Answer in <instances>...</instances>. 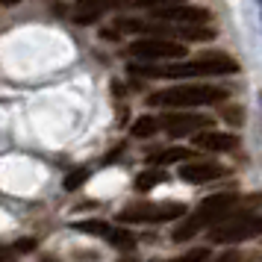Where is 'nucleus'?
Segmentation results:
<instances>
[{"mask_svg":"<svg viewBox=\"0 0 262 262\" xmlns=\"http://www.w3.org/2000/svg\"><path fill=\"white\" fill-rule=\"evenodd\" d=\"M259 201H262L259 194L250 198V201H242L236 194H212V198H206V201L198 206V212L191 215L189 221H183V224L174 230V242H186V238L198 236L201 230H206V227L215 224V221H224V218H230V215H236V212H248L250 206H256Z\"/></svg>","mask_w":262,"mask_h":262,"instance_id":"1","label":"nucleus"},{"mask_svg":"<svg viewBox=\"0 0 262 262\" xmlns=\"http://www.w3.org/2000/svg\"><path fill=\"white\" fill-rule=\"evenodd\" d=\"M133 74L142 77H221V74H236L238 62L230 59L227 53H206L191 62H171V65H130Z\"/></svg>","mask_w":262,"mask_h":262,"instance_id":"2","label":"nucleus"},{"mask_svg":"<svg viewBox=\"0 0 262 262\" xmlns=\"http://www.w3.org/2000/svg\"><path fill=\"white\" fill-rule=\"evenodd\" d=\"M227 97H230V89H224V85L191 83V85L159 89L147 97V103L162 109H191V106H206V103H224Z\"/></svg>","mask_w":262,"mask_h":262,"instance_id":"3","label":"nucleus"},{"mask_svg":"<svg viewBox=\"0 0 262 262\" xmlns=\"http://www.w3.org/2000/svg\"><path fill=\"white\" fill-rule=\"evenodd\" d=\"M262 236V215H248L242 212L238 218H224L209 230V242L212 245H230V242H245V238Z\"/></svg>","mask_w":262,"mask_h":262,"instance_id":"4","label":"nucleus"},{"mask_svg":"<svg viewBox=\"0 0 262 262\" xmlns=\"http://www.w3.org/2000/svg\"><path fill=\"white\" fill-rule=\"evenodd\" d=\"M186 206L183 203H133L118 212L121 224H162V221H177L183 218Z\"/></svg>","mask_w":262,"mask_h":262,"instance_id":"5","label":"nucleus"},{"mask_svg":"<svg viewBox=\"0 0 262 262\" xmlns=\"http://www.w3.org/2000/svg\"><path fill=\"white\" fill-rule=\"evenodd\" d=\"M127 53L144 62H159V59H183L186 45H180L174 38H139L127 45Z\"/></svg>","mask_w":262,"mask_h":262,"instance_id":"6","label":"nucleus"},{"mask_svg":"<svg viewBox=\"0 0 262 262\" xmlns=\"http://www.w3.org/2000/svg\"><path fill=\"white\" fill-rule=\"evenodd\" d=\"M162 127H165L168 136L183 139V136H194L203 127H212V118L209 115H198V112H168L162 118Z\"/></svg>","mask_w":262,"mask_h":262,"instance_id":"7","label":"nucleus"},{"mask_svg":"<svg viewBox=\"0 0 262 262\" xmlns=\"http://www.w3.org/2000/svg\"><path fill=\"white\" fill-rule=\"evenodd\" d=\"M150 15L159 18V21H180V24H203L209 12L206 9H198V6H165V3H159V6H150Z\"/></svg>","mask_w":262,"mask_h":262,"instance_id":"8","label":"nucleus"},{"mask_svg":"<svg viewBox=\"0 0 262 262\" xmlns=\"http://www.w3.org/2000/svg\"><path fill=\"white\" fill-rule=\"evenodd\" d=\"M194 147L215 150V154H230V150L238 147V139L233 133H221V130H198L194 133Z\"/></svg>","mask_w":262,"mask_h":262,"instance_id":"9","label":"nucleus"},{"mask_svg":"<svg viewBox=\"0 0 262 262\" xmlns=\"http://www.w3.org/2000/svg\"><path fill=\"white\" fill-rule=\"evenodd\" d=\"M133 0H77V24H95L106 9H115V6H127Z\"/></svg>","mask_w":262,"mask_h":262,"instance_id":"10","label":"nucleus"},{"mask_svg":"<svg viewBox=\"0 0 262 262\" xmlns=\"http://www.w3.org/2000/svg\"><path fill=\"white\" fill-rule=\"evenodd\" d=\"M227 171L218 162H191V165L180 168V177L186 183H212V180L224 177Z\"/></svg>","mask_w":262,"mask_h":262,"instance_id":"11","label":"nucleus"},{"mask_svg":"<svg viewBox=\"0 0 262 262\" xmlns=\"http://www.w3.org/2000/svg\"><path fill=\"white\" fill-rule=\"evenodd\" d=\"M168 33H174V36L186 38V41H212V38H215V30H212V27H183V30L168 27Z\"/></svg>","mask_w":262,"mask_h":262,"instance_id":"12","label":"nucleus"},{"mask_svg":"<svg viewBox=\"0 0 262 262\" xmlns=\"http://www.w3.org/2000/svg\"><path fill=\"white\" fill-rule=\"evenodd\" d=\"M191 156H194V150H189V147H168V150L154 154L150 159L156 165H171V162H183V159H191Z\"/></svg>","mask_w":262,"mask_h":262,"instance_id":"13","label":"nucleus"},{"mask_svg":"<svg viewBox=\"0 0 262 262\" xmlns=\"http://www.w3.org/2000/svg\"><path fill=\"white\" fill-rule=\"evenodd\" d=\"M159 183H165V174H162L159 168H150V171H142V174H139L136 189L139 191H150L154 186H159Z\"/></svg>","mask_w":262,"mask_h":262,"instance_id":"14","label":"nucleus"},{"mask_svg":"<svg viewBox=\"0 0 262 262\" xmlns=\"http://www.w3.org/2000/svg\"><path fill=\"white\" fill-rule=\"evenodd\" d=\"M156 127H159V121L154 115H142V118H136V124H133V136L136 139H147V136L156 133Z\"/></svg>","mask_w":262,"mask_h":262,"instance_id":"15","label":"nucleus"},{"mask_svg":"<svg viewBox=\"0 0 262 262\" xmlns=\"http://www.w3.org/2000/svg\"><path fill=\"white\" fill-rule=\"evenodd\" d=\"M74 230H80V233H92V236H100V238L112 233V227L103 224V221H77Z\"/></svg>","mask_w":262,"mask_h":262,"instance_id":"16","label":"nucleus"},{"mask_svg":"<svg viewBox=\"0 0 262 262\" xmlns=\"http://www.w3.org/2000/svg\"><path fill=\"white\" fill-rule=\"evenodd\" d=\"M106 238L115 245V248H121V250H124V248L130 250L133 248V236H130V233H124V230H115V227H112V233H109Z\"/></svg>","mask_w":262,"mask_h":262,"instance_id":"17","label":"nucleus"},{"mask_svg":"<svg viewBox=\"0 0 262 262\" xmlns=\"http://www.w3.org/2000/svg\"><path fill=\"white\" fill-rule=\"evenodd\" d=\"M218 106H221V103H218ZM221 118L230 121L233 127H238V124H242V109H238L236 103H224V106H221Z\"/></svg>","mask_w":262,"mask_h":262,"instance_id":"18","label":"nucleus"},{"mask_svg":"<svg viewBox=\"0 0 262 262\" xmlns=\"http://www.w3.org/2000/svg\"><path fill=\"white\" fill-rule=\"evenodd\" d=\"M30 248H36V242H30V238H24V242H18L15 248H9V245H3V248H0V259H9V256H15L18 250H30Z\"/></svg>","mask_w":262,"mask_h":262,"instance_id":"19","label":"nucleus"},{"mask_svg":"<svg viewBox=\"0 0 262 262\" xmlns=\"http://www.w3.org/2000/svg\"><path fill=\"white\" fill-rule=\"evenodd\" d=\"M85 177H89V171H83V168H80V171H74L71 177L65 180V189H77V186H83Z\"/></svg>","mask_w":262,"mask_h":262,"instance_id":"20","label":"nucleus"},{"mask_svg":"<svg viewBox=\"0 0 262 262\" xmlns=\"http://www.w3.org/2000/svg\"><path fill=\"white\" fill-rule=\"evenodd\" d=\"M206 256H209L206 250H191V253H189V259H206Z\"/></svg>","mask_w":262,"mask_h":262,"instance_id":"21","label":"nucleus"},{"mask_svg":"<svg viewBox=\"0 0 262 262\" xmlns=\"http://www.w3.org/2000/svg\"><path fill=\"white\" fill-rule=\"evenodd\" d=\"M0 3H6V6H9V3H18V0H0Z\"/></svg>","mask_w":262,"mask_h":262,"instance_id":"22","label":"nucleus"},{"mask_svg":"<svg viewBox=\"0 0 262 262\" xmlns=\"http://www.w3.org/2000/svg\"><path fill=\"white\" fill-rule=\"evenodd\" d=\"M159 3H174V0H159ZM159 3H156V6H159Z\"/></svg>","mask_w":262,"mask_h":262,"instance_id":"23","label":"nucleus"},{"mask_svg":"<svg viewBox=\"0 0 262 262\" xmlns=\"http://www.w3.org/2000/svg\"><path fill=\"white\" fill-rule=\"evenodd\" d=\"M259 100H262V95H259Z\"/></svg>","mask_w":262,"mask_h":262,"instance_id":"24","label":"nucleus"},{"mask_svg":"<svg viewBox=\"0 0 262 262\" xmlns=\"http://www.w3.org/2000/svg\"><path fill=\"white\" fill-rule=\"evenodd\" d=\"M259 3H262V0H259Z\"/></svg>","mask_w":262,"mask_h":262,"instance_id":"25","label":"nucleus"}]
</instances>
